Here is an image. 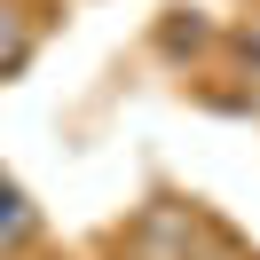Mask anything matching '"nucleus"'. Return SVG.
<instances>
[{
    "label": "nucleus",
    "mask_w": 260,
    "mask_h": 260,
    "mask_svg": "<svg viewBox=\"0 0 260 260\" xmlns=\"http://www.w3.org/2000/svg\"><path fill=\"white\" fill-rule=\"evenodd\" d=\"M24 63H32V24L16 0H0V79H16Z\"/></svg>",
    "instance_id": "nucleus-2"
},
{
    "label": "nucleus",
    "mask_w": 260,
    "mask_h": 260,
    "mask_svg": "<svg viewBox=\"0 0 260 260\" xmlns=\"http://www.w3.org/2000/svg\"><path fill=\"white\" fill-rule=\"evenodd\" d=\"M32 237H40V213H32V197H24L16 181L0 174V260H8V252H24Z\"/></svg>",
    "instance_id": "nucleus-1"
}]
</instances>
